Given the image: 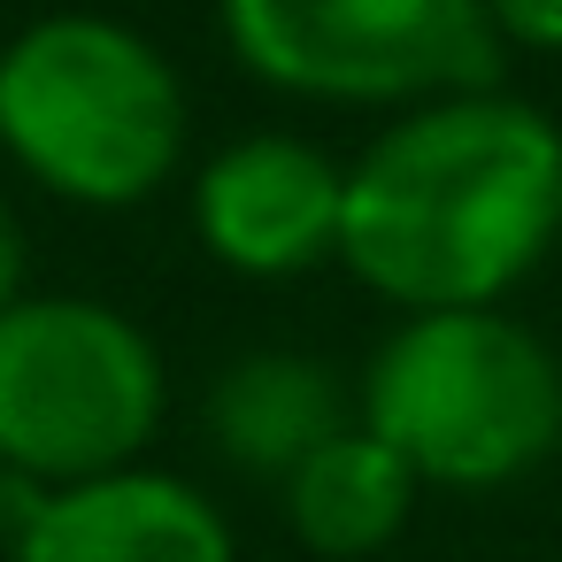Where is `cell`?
<instances>
[{
    "instance_id": "3",
    "label": "cell",
    "mask_w": 562,
    "mask_h": 562,
    "mask_svg": "<svg viewBox=\"0 0 562 562\" xmlns=\"http://www.w3.org/2000/svg\"><path fill=\"white\" fill-rule=\"evenodd\" d=\"M0 147L63 201L132 209L186 155L178 70L109 16H47L0 47Z\"/></svg>"
},
{
    "instance_id": "4",
    "label": "cell",
    "mask_w": 562,
    "mask_h": 562,
    "mask_svg": "<svg viewBox=\"0 0 562 562\" xmlns=\"http://www.w3.org/2000/svg\"><path fill=\"white\" fill-rule=\"evenodd\" d=\"M162 424V355L101 301L47 293L0 308V470L93 485L132 470Z\"/></svg>"
},
{
    "instance_id": "5",
    "label": "cell",
    "mask_w": 562,
    "mask_h": 562,
    "mask_svg": "<svg viewBox=\"0 0 562 562\" xmlns=\"http://www.w3.org/2000/svg\"><path fill=\"white\" fill-rule=\"evenodd\" d=\"M232 55L301 101H454L501 78L485 0H224Z\"/></svg>"
},
{
    "instance_id": "11",
    "label": "cell",
    "mask_w": 562,
    "mask_h": 562,
    "mask_svg": "<svg viewBox=\"0 0 562 562\" xmlns=\"http://www.w3.org/2000/svg\"><path fill=\"white\" fill-rule=\"evenodd\" d=\"M40 508H47V485L40 477H24V470H0V547H24V531L40 524Z\"/></svg>"
},
{
    "instance_id": "2",
    "label": "cell",
    "mask_w": 562,
    "mask_h": 562,
    "mask_svg": "<svg viewBox=\"0 0 562 562\" xmlns=\"http://www.w3.org/2000/svg\"><path fill=\"white\" fill-rule=\"evenodd\" d=\"M355 424L385 439L416 485L493 493L562 447V362L501 308L401 316L362 370Z\"/></svg>"
},
{
    "instance_id": "7",
    "label": "cell",
    "mask_w": 562,
    "mask_h": 562,
    "mask_svg": "<svg viewBox=\"0 0 562 562\" xmlns=\"http://www.w3.org/2000/svg\"><path fill=\"white\" fill-rule=\"evenodd\" d=\"M16 562H232V524L186 477L109 470L47 493Z\"/></svg>"
},
{
    "instance_id": "9",
    "label": "cell",
    "mask_w": 562,
    "mask_h": 562,
    "mask_svg": "<svg viewBox=\"0 0 562 562\" xmlns=\"http://www.w3.org/2000/svg\"><path fill=\"white\" fill-rule=\"evenodd\" d=\"M416 508V470L370 439L362 424H347L339 439H324L293 477H285V516L301 531L308 554H331V562H355V554H378L401 539Z\"/></svg>"
},
{
    "instance_id": "6",
    "label": "cell",
    "mask_w": 562,
    "mask_h": 562,
    "mask_svg": "<svg viewBox=\"0 0 562 562\" xmlns=\"http://www.w3.org/2000/svg\"><path fill=\"white\" fill-rule=\"evenodd\" d=\"M339 216H347V170L285 132L224 147L193 186L201 247L247 278H293L339 255Z\"/></svg>"
},
{
    "instance_id": "1",
    "label": "cell",
    "mask_w": 562,
    "mask_h": 562,
    "mask_svg": "<svg viewBox=\"0 0 562 562\" xmlns=\"http://www.w3.org/2000/svg\"><path fill=\"white\" fill-rule=\"evenodd\" d=\"M562 239V124L501 86L424 101L347 170L339 262L401 316L501 308Z\"/></svg>"
},
{
    "instance_id": "10",
    "label": "cell",
    "mask_w": 562,
    "mask_h": 562,
    "mask_svg": "<svg viewBox=\"0 0 562 562\" xmlns=\"http://www.w3.org/2000/svg\"><path fill=\"white\" fill-rule=\"evenodd\" d=\"M485 16H493L501 47H524V55H562V0H485Z\"/></svg>"
},
{
    "instance_id": "8",
    "label": "cell",
    "mask_w": 562,
    "mask_h": 562,
    "mask_svg": "<svg viewBox=\"0 0 562 562\" xmlns=\"http://www.w3.org/2000/svg\"><path fill=\"white\" fill-rule=\"evenodd\" d=\"M209 424L232 462L293 477L324 439L347 431V393L316 355H247L216 378Z\"/></svg>"
},
{
    "instance_id": "12",
    "label": "cell",
    "mask_w": 562,
    "mask_h": 562,
    "mask_svg": "<svg viewBox=\"0 0 562 562\" xmlns=\"http://www.w3.org/2000/svg\"><path fill=\"white\" fill-rule=\"evenodd\" d=\"M16 301H24V224L0 201V308H16Z\"/></svg>"
}]
</instances>
